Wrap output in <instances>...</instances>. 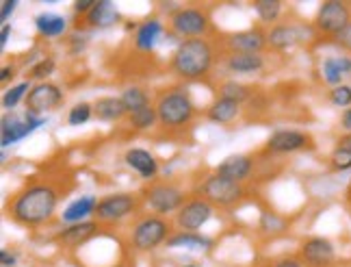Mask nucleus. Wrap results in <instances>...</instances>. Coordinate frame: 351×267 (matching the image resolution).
Wrapping results in <instances>:
<instances>
[{
	"mask_svg": "<svg viewBox=\"0 0 351 267\" xmlns=\"http://www.w3.org/2000/svg\"><path fill=\"white\" fill-rule=\"evenodd\" d=\"M61 200V191L50 183H31L22 187V189L9 200L7 213L9 218L20 224L29 226V229H37L52 220L57 213Z\"/></svg>",
	"mask_w": 351,
	"mask_h": 267,
	"instance_id": "1",
	"label": "nucleus"
},
{
	"mask_svg": "<svg viewBox=\"0 0 351 267\" xmlns=\"http://www.w3.org/2000/svg\"><path fill=\"white\" fill-rule=\"evenodd\" d=\"M334 244L326 237H313L302 246V259L310 267H328L330 263H334Z\"/></svg>",
	"mask_w": 351,
	"mask_h": 267,
	"instance_id": "16",
	"label": "nucleus"
},
{
	"mask_svg": "<svg viewBox=\"0 0 351 267\" xmlns=\"http://www.w3.org/2000/svg\"><path fill=\"white\" fill-rule=\"evenodd\" d=\"M265 57L263 55H243V52H230L226 57L223 65L226 70L234 74V76H250V74H258L265 70Z\"/></svg>",
	"mask_w": 351,
	"mask_h": 267,
	"instance_id": "20",
	"label": "nucleus"
},
{
	"mask_svg": "<svg viewBox=\"0 0 351 267\" xmlns=\"http://www.w3.org/2000/svg\"><path fill=\"white\" fill-rule=\"evenodd\" d=\"M100 235V224L98 222H80V224H70L57 233V242L63 248H78L87 242H91L93 237Z\"/></svg>",
	"mask_w": 351,
	"mask_h": 267,
	"instance_id": "15",
	"label": "nucleus"
},
{
	"mask_svg": "<svg viewBox=\"0 0 351 267\" xmlns=\"http://www.w3.org/2000/svg\"><path fill=\"white\" fill-rule=\"evenodd\" d=\"M124 161L132 172H137V176L143 181H154L160 172V165L154 159V154L145 148H128L124 152Z\"/></svg>",
	"mask_w": 351,
	"mask_h": 267,
	"instance_id": "17",
	"label": "nucleus"
},
{
	"mask_svg": "<svg viewBox=\"0 0 351 267\" xmlns=\"http://www.w3.org/2000/svg\"><path fill=\"white\" fill-rule=\"evenodd\" d=\"M213 63H215V46L206 37L182 39L171 55L169 70L180 81H199V78H206L210 74Z\"/></svg>",
	"mask_w": 351,
	"mask_h": 267,
	"instance_id": "2",
	"label": "nucleus"
},
{
	"mask_svg": "<svg viewBox=\"0 0 351 267\" xmlns=\"http://www.w3.org/2000/svg\"><path fill=\"white\" fill-rule=\"evenodd\" d=\"M33 87H31V81H20V83H16V85H11L5 93H3V106L7 111H11V109H16V106L20 104V102H24L26 100V96H29V91H31Z\"/></svg>",
	"mask_w": 351,
	"mask_h": 267,
	"instance_id": "31",
	"label": "nucleus"
},
{
	"mask_svg": "<svg viewBox=\"0 0 351 267\" xmlns=\"http://www.w3.org/2000/svg\"><path fill=\"white\" fill-rule=\"evenodd\" d=\"M167 248H186V250H195V252H206L215 246V242L206 235H199V233H173L167 239Z\"/></svg>",
	"mask_w": 351,
	"mask_h": 267,
	"instance_id": "26",
	"label": "nucleus"
},
{
	"mask_svg": "<svg viewBox=\"0 0 351 267\" xmlns=\"http://www.w3.org/2000/svg\"><path fill=\"white\" fill-rule=\"evenodd\" d=\"M349 24H351V7L347 3H339V0L323 3L315 18L317 31L323 35H334V37H339Z\"/></svg>",
	"mask_w": 351,
	"mask_h": 267,
	"instance_id": "8",
	"label": "nucleus"
},
{
	"mask_svg": "<svg viewBox=\"0 0 351 267\" xmlns=\"http://www.w3.org/2000/svg\"><path fill=\"white\" fill-rule=\"evenodd\" d=\"M46 124L44 117H35L31 113H26L24 117L18 115H3V122H0V143L3 148H9V146L22 141L24 137H29L31 132H35L37 128H42Z\"/></svg>",
	"mask_w": 351,
	"mask_h": 267,
	"instance_id": "12",
	"label": "nucleus"
},
{
	"mask_svg": "<svg viewBox=\"0 0 351 267\" xmlns=\"http://www.w3.org/2000/svg\"><path fill=\"white\" fill-rule=\"evenodd\" d=\"M35 29L46 39H57V37H63V33L67 29V20L61 16V13L44 11L35 18Z\"/></svg>",
	"mask_w": 351,
	"mask_h": 267,
	"instance_id": "25",
	"label": "nucleus"
},
{
	"mask_svg": "<svg viewBox=\"0 0 351 267\" xmlns=\"http://www.w3.org/2000/svg\"><path fill=\"white\" fill-rule=\"evenodd\" d=\"M195 196L208 200L213 207H237L243 198H245V187L241 183H234L221 174H208L195 187Z\"/></svg>",
	"mask_w": 351,
	"mask_h": 267,
	"instance_id": "4",
	"label": "nucleus"
},
{
	"mask_svg": "<svg viewBox=\"0 0 351 267\" xmlns=\"http://www.w3.org/2000/svg\"><path fill=\"white\" fill-rule=\"evenodd\" d=\"M215 174H221L234 183H245L254 174V159L247 154H230L215 167Z\"/></svg>",
	"mask_w": 351,
	"mask_h": 267,
	"instance_id": "18",
	"label": "nucleus"
},
{
	"mask_svg": "<svg viewBox=\"0 0 351 267\" xmlns=\"http://www.w3.org/2000/svg\"><path fill=\"white\" fill-rule=\"evenodd\" d=\"M128 122L134 130H150L158 124V113H156L154 106H147V109H143V111L128 115Z\"/></svg>",
	"mask_w": 351,
	"mask_h": 267,
	"instance_id": "32",
	"label": "nucleus"
},
{
	"mask_svg": "<svg viewBox=\"0 0 351 267\" xmlns=\"http://www.w3.org/2000/svg\"><path fill=\"white\" fill-rule=\"evenodd\" d=\"M13 29H11V24H3V29H0V48H7V42H9V37H11Z\"/></svg>",
	"mask_w": 351,
	"mask_h": 267,
	"instance_id": "43",
	"label": "nucleus"
},
{
	"mask_svg": "<svg viewBox=\"0 0 351 267\" xmlns=\"http://www.w3.org/2000/svg\"><path fill=\"white\" fill-rule=\"evenodd\" d=\"M96 207H98V198L96 196H80L76 200H72L61 213L63 224H80L87 222L89 216H96Z\"/></svg>",
	"mask_w": 351,
	"mask_h": 267,
	"instance_id": "21",
	"label": "nucleus"
},
{
	"mask_svg": "<svg viewBox=\"0 0 351 267\" xmlns=\"http://www.w3.org/2000/svg\"><path fill=\"white\" fill-rule=\"evenodd\" d=\"M139 207V198L134 194H109L98 200L96 207V218L100 222H119L128 216H132Z\"/></svg>",
	"mask_w": 351,
	"mask_h": 267,
	"instance_id": "11",
	"label": "nucleus"
},
{
	"mask_svg": "<svg viewBox=\"0 0 351 267\" xmlns=\"http://www.w3.org/2000/svg\"><path fill=\"white\" fill-rule=\"evenodd\" d=\"M261 229L278 233V231H285L287 224H285V220H282V218H276V216H271V213H265L263 220H261Z\"/></svg>",
	"mask_w": 351,
	"mask_h": 267,
	"instance_id": "38",
	"label": "nucleus"
},
{
	"mask_svg": "<svg viewBox=\"0 0 351 267\" xmlns=\"http://www.w3.org/2000/svg\"><path fill=\"white\" fill-rule=\"evenodd\" d=\"M163 31V22L158 18H145L137 26V33H134V46H137L139 52H152Z\"/></svg>",
	"mask_w": 351,
	"mask_h": 267,
	"instance_id": "23",
	"label": "nucleus"
},
{
	"mask_svg": "<svg viewBox=\"0 0 351 267\" xmlns=\"http://www.w3.org/2000/svg\"><path fill=\"white\" fill-rule=\"evenodd\" d=\"M93 5H96V3H91V0H76V3L72 5V9H74V16H87V13L93 9Z\"/></svg>",
	"mask_w": 351,
	"mask_h": 267,
	"instance_id": "40",
	"label": "nucleus"
},
{
	"mask_svg": "<svg viewBox=\"0 0 351 267\" xmlns=\"http://www.w3.org/2000/svg\"><path fill=\"white\" fill-rule=\"evenodd\" d=\"M16 255H11V252L9 250H3V252H0V265H3V267H16Z\"/></svg>",
	"mask_w": 351,
	"mask_h": 267,
	"instance_id": "42",
	"label": "nucleus"
},
{
	"mask_svg": "<svg viewBox=\"0 0 351 267\" xmlns=\"http://www.w3.org/2000/svg\"><path fill=\"white\" fill-rule=\"evenodd\" d=\"M55 70H57V61L52 59V57L39 59L37 63L31 65L29 78H33V81H39V83H48V78L55 74Z\"/></svg>",
	"mask_w": 351,
	"mask_h": 267,
	"instance_id": "34",
	"label": "nucleus"
},
{
	"mask_svg": "<svg viewBox=\"0 0 351 267\" xmlns=\"http://www.w3.org/2000/svg\"><path fill=\"white\" fill-rule=\"evenodd\" d=\"M143 200H145V205L152 209L154 216L167 218L184 207L186 196L180 187L173 183H154L147 187V189H143Z\"/></svg>",
	"mask_w": 351,
	"mask_h": 267,
	"instance_id": "7",
	"label": "nucleus"
},
{
	"mask_svg": "<svg viewBox=\"0 0 351 267\" xmlns=\"http://www.w3.org/2000/svg\"><path fill=\"white\" fill-rule=\"evenodd\" d=\"M219 96L221 98H228V100H234L239 104L245 102L250 96H252V89L247 85H243L239 81H226L221 87H219Z\"/></svg>",
	"mask_w": 351,
	"mask_h": 267,
	"instance_id": "33",
	"label": "nucleus"
},
{
	"mask_svg": "<svg viewBox=\"0 0 351 267\" xmlns=\"http://www.w3.org/2000/svg\"><path fill=\"white\" fill-rule=\"evenodd\" d=\"M330 102L334 106H343V109H351V87L339 85L330 91Z\"/></svg>",
	"mask_w": 351,
	"mask_h": 267,
	"instance_id": "37",
	"label": "nucleus"
},
{
	"mask_svg": "<svg viewBox=\"0 0 351 267\" xmlns=\"http://www.w3.org/2000/svg\"><path fill=\"white\" fill-rule=\"evenodd\" d=\"M91 117H93V106L89 102H78L67 113V126H83Z\"/></svg>",
	"mask_w": 351,
	"mask_h": 267,
	"instance_id": "35",
	"label": "nucleus"
},
{
	"mask_svg": "<svg viewBox=\"0 0 351 267\" xmlns=\"http://www.w3.org/2000/svg\"><path fill=\"white\" fill-rule=\"evenodd\" d=\"M154 109L158 113V124L167 130H182L195 117V102L182 87H171L160 93Z\"/></svg>",
	"mask_w": 351,
	"mask_h": 267,
	"instance_id": "3",
	"label": "nucleus"
},
{
	"mask_svg": "<svg viewBox=\"0 0 351 267\" xmlns=\"http://www.w3.org/2000/svg\"><path fill=\"white\" fill-rule=\"evenodd\" d=\"M63 98L65 93L59 85L55 83H39V85H33V89L29 91V96H26L24 104H26V113H31L35 117H42L44 113H50L59 109L63 104Z\"/></svg>",
	"mask_w": 351,
	"mask_h": 267,
	"instance_id": "9",
	"label": "nucleus"
},
{
	"mask_svg": "<svg viewBox=\"0 0 351 267\" xmlns=\"http://www.w3.org/2000/svg\"><path fill=\"white\" fill-rule=\"evenodd\" d=\"M171 237V226L160 216H145L141 218L130 233V246L137 252H152L167 244Z\"/></svg>",
	"mask_w": 351,
	"mask_h": 267,
	"instance_id": "5",
	"label": "nucleus"
},
{
	"mask_svg": "<svg viewBox=\"0 0 351 267\" xmlns=\"http://www.w3.org/2000/svg\"><path fill=\"white\" fill-rule=\"evenodd\" d=\"M182 267H195V265H182Z\"/></svg>",
	"mask_w": 351,
	"mask_h": 267,
	"instance_id": "48",
	"label": "nucleus"
},
{
	"mask_svg": "<svg viewBox=\"0 0 351 267\" xmlns=\"http://www.w3.org/2000/svg\"><path fill=\"white\" fill-rule=\"evenodd\" d=\"M310 137L304 130H295V128H280L267 137L263 150L269 154H291L297 150H304L308 146Z\"/></svg>",
	"mask_w": 351,
	"mask_h": 267,
	"instance_id": "13",
	"label": "nucleus"
},
{
	"mask_svg": "<svg viewBox=\"0 0 351 267\" xmlns=\"http://www.w3.org/2000/svg\"><path fill=\"white\" fill-rule=\"evenodd\" d=\"M341 126L351 132V109H345V113L341 115Z\"/></svg>",
	"mask_w": 351,
	"mask_h": 267,
	"instance_id": "47",
	"label": "nucleus"
},
{
	"mask_svg": "<svg viewBox=\"0 0 351 267\" xmlns=\"http://www.w3.org/2000/svg\"><path fill=\"white\" fill-rule=\"evenodd\" d=\"M339 42H341L345 48H351V24H349L347 29L339 35Z\"/></svg>",
	"mask_w": 351,
	"mask_h": 267,
	"instance_id": "46",
	"label": "nucleus"
},
{
	"mask_svg": "<svg viewBox=\"0 0 351 267\" xmlns=\"http://www.w3.org/2000/svg\"><path fill=\"white\" fill-rule=\"evenodd\" d=\"M169 29L180 39L206 37L210 29V16L204 7H180L169 13Z\"/></svg>",
	"mask_w": 351,
	"mask_h": 267,
	"instance_id": "6",
	"label": "nucleus"
},
{
	"mask_svg": "<svg viewBox=\"0 0 351 267\" xmlns=\"http://www.w3.org/2000/svg\"><path fill=\"white\" fill-rule=\"evenodd\" d=\"M16 7H18L16 0H3V3H0V22L7 24V20L11 18V13L16 11Z\"/></svg>",
	"mask_w": 351,
	"mask_h": 267,
	"instance_id": "39",
	"label": "nucleus"
},
{
	"mask_svg": "<svg viewBox=\"0 0 351 267\" xmlns=\"http://www.w3.org/2000/svg\"><path fill=\"white\" fill-rule=\"evenodd\" d=\"M113 267H121V265H113Z\"/></svg>",
	"mask_w": 351,
	"mask_h": 267,
	"instance_id": "49",
	"label": "nucleus"
},
{
	"mask_svg": "<svg viewBox=\"0 0 351 267\" xmlns=\"http://www.w3.org/2000/svg\"><path fill=\"white\" fill-rule=\"evenodd\" d=\"M336 61H339V65H341V72L345 76H349L351 74V57H336Z\"/></svg>",
	"mask_w": 351,
	"mask_h": 267,
	"instance_id": "44",
	"label": "nucleus"
},
{
	"mask_svg": "<svg viewBox=\"0 0 351 267\" xmlns=\"http://www.w3.org/2000/svg\"><path fill=\"white\" fill-rule=\"evenodd\" d=\"M241 113V104L234 100H228V98H217L208 109H206V119L210 124H230L237 119V115Z\"/></svg>",
	"mask_w": 351,
	"mask_h": 267,
	"instance_id": "24",
	"label": "nucleus"
},
{
	"mask_svg": "<svg viewBox=\"0 0 351 267\" xmlns=\"http://www.w3.org/2000/svg\"><path fill=\"white\" fill-rule=\"evenodd\" d=\"M226 46L230 52H243V55H263L265 48L269 46L267 42V31L261 26H254L247 31H237L226 37Z\"/></svg>",
	"mask_w": 351,
	"mask_h": 267,
	"instance_id": "14",
	"label": "nucleus"
},
{
	"mask_svg": "<svg viewBox=\"0 0 351 267\" xmlns=\"http://www.w3.org/2000/svg\"><path fill=\"white\" fill-rule=\"evenodd\" d=\"M274 267H304V265L293 257H287V259H280Z\"/></svg>",
	"mask_w": 351,
	"mask_h": 267,
	"instance_id": "45",
	"label": "nucleus"
},
{
	"mask_svg": "<svg viewBox=\"0 0 351 267\" xmlns=\"http://www.w3.org/2000/svg\"><path fill=\"white\" fill-rule=\"evenodd\" d=\"M321 72H323V78H326L328 85H334V87L343 85L345 74L341 72V65H339V61H336V57H328L326 61H323Z\"/></svg>",
	"mask_w": 351,
	"mask_h": 267,
	"instance_id": "36",
	"label": "nucleus"
},
{
	"mask_svg": "<svg viewBox=\"0 0 351 267\" xmlns=\"http://www.w3.org/2000/svg\"><path fill=\"white\" fill-rule=\"evenodd\" d=\"M93 115H96L100 122H117V119H121L126 113L124 104H121L119 96H102L96 100V104H93Z\"/></svg>",
	"mask_w": 351,
	"mask_h": 267,
	"instance_id": "27",
	"label": "nucleus"
},
{
	"mask_svg": "<svg viewBox=\"0 0 351 267\" xmlns=\"http://www.w3.org/2000/svg\"><path fill=\"white\" fill-rule=\"evenodd\" d=\"M213 218V205L208 200L193 196L189 198L184 207L176 213V226L182 233H199L202 226Z\"/></svg>",
	"mask_w": 351,
	"mask_h": 267,
	"instance_id": "10",
	"label": "nucleus"
},
{
	"mask_svg": "<svg viewBox=\"0 0 351 267\" xmlns=\"http://www.w3.org/2000/svg\"><path fill=\"white\" fill-rule=\"evenodd\" d=\"M13 76H16V65L7 63V65H3V68H0V83H3V85H7L9 81H13Z\"/></svg>",
	"mask_w": 351,
	"mask_h": 267,
	"instance_id": "41",
	"label": "nucleus"
},
{
	"mask_svg": "<svg viewBox=\"0 0 351 267\" xmlns=\"http://www.w3.org/2000/svg\"><path fill=\"white\" fill-rule=\"evenodd\" d=\"M254 11L261 24H274L282 18V3L280 0H256Z\"/></svg>",
	"mask_w": 351,
	"mask_h": 267,
	"instance_id": "30",
	"label": "nucleus"
},
{
	"mask_svg": "<svg viewBox=\"0 0 351 267\" xmlns=\"http://www.w3.org/2000/svg\"><path fill=\"white\" fill-rule=\"evenodd\" d=\"M302 31H304L302 26H295V24H276L267 31V42L278 52L289 50V48L304 42Z\"/></svg>",
	"mask_w": 351,
	"mask_h": 267,
	"instance_id": "19",
	"label": "nucleus"
},
{
	"mask_svg": "<svg viewBox=\"0 0 351 267\" xmlns=\"http://www.w3.org/2000/svg\"><path fill=\"white\" fill-rule=\"evenodd\" d=\"M330 161L336 172L351 170V132H347V135L341 137V141L334 146Z\"/></svg>",
	"mask_w": 351,
	"mask_h": 267,
	"instance_id": "29",
	"label": "nucleus"
},
{
	"mask_svg": "<svg viewBox=\"0 0 351 267\" xmlns=\"http://www.w3.org/2000/svg\"><path fill=\"white\" fill-rule=\"evenodd\" d=\"M121 20L119 11L109 0H100V3L93 5V9L85 16V24L89 29H111Z\"/></svg>",
	"mask_w": 351,
	"mask_h": 267,
	"instance_id": "22",
	"label": "nucleus"
},
{
	"mask_svg": "<svg viewBox=\"0 0 351 267\" xmlns=\"http://www.w3.org/2000/svg\"><path fill=\"white\" fill-rule=\"evenodd\" d=\"M119 100H121V104H124V109H126L128 115L137 113V111H143V109H147V106H152L150 93H147L143 87H139V85L126 87L124 91L119 93Z\"/></svg>",
	"mask_w": 351,
	"mask_h": 267,
	"instance_id": "28",
	"label": "nucleus"
}]
</instances>
